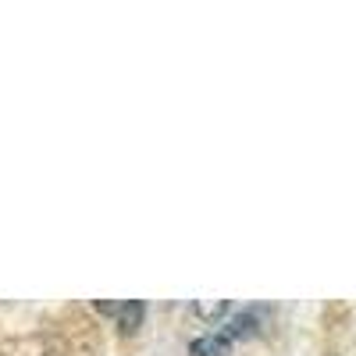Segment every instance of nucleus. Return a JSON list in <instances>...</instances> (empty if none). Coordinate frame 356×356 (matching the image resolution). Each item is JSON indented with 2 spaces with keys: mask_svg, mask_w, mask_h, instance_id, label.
<instances>
[{
  "mask_svg": "<svg viewBox=\"0 0 356 356\" xmlns=\"http://www.w3.org/2000/svg\"><path fill=\"white\" fill-rule=\"evenodd\" d=\"M260 321H264V310H257V307H250V310H239V314H232V321H225L221 324V335L235 346L239 339H246V335H253L257 328H260Z\"/></svg>",
  "mask_w": 356,
  "mask_h": 356,
  "instance_id": "obj_1",
  "label": "nucleus"
},
{
  "mask_svg": "<svg viewBox=\"0 0 356 356\" xmlns=\"http://www.w3.org/2000/svg\"><path fill=\"white\" fill-rule=\"evenodd\" d=\"M143 317H146V303L143 300L118 303V310H114V321H118V332L122 335H136L143 328Z\"/></svg>",
  "mask_w": 356,
  "mask_h": 356,
  "instance_id": "obj_2",
  "label": "nucleus"
},
{
  "mask_svg": "<svg viewBox=\"0 0 356 356\" xmlns=\"http://www.w3.org/2000/svg\"><path fill=\"white\" fill-rule=\"evenodd\" d=\"M232 349V342L221 335V332H211V335H200L193 346H189V356H225Z\"/></svg>",
  "mask_w": 356,
  "mask_h": 356,
  "instance_id": "obj_3",
  "label": "nucleus"
},
{
  "mask_svg": "<svg viewBox=\"0 0 356 356\" xmlns=\"http://www.w3.org/2000/svg\"><path fill=\"white\" fill-rule=\"evenodd\" d=\"M189 310H193L196 317H203V321H214V317L228 314V310H232V303H193Z\"/></svg>",
  "mask_w": 356,
  "mask_h": 356,
  "instance_id": "obj_4",
  "label": "nucleus"
}]
</instances>
